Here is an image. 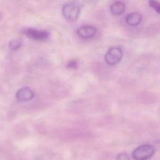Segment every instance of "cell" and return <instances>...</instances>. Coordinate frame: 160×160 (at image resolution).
I'll use <instances>...</instances> for the list:
<instances>
[{
	"label": "cell",
	"mask_w": 160,
	"mask_h": 160,
	"mask_svg": "<svg viewBox=\"0 0 160 160\" xmlns=\"http://www.w3.org/2000/svg\"><path fill=\"white\" fill-rule=\"evenodd\" d=\"M80 8L74 2H68L62 8V14L64 18L71 22L75 21L79 14Z\"/></svg>",
	"instance_id": "obj_1"
},
{
	"label": "cell",
	"mask_w": 160,
	"mask_h": 160,
	"mask_svg": "<svg viewBox=\"0 0 160 160\" xmlns=\"http://www.w3.org/2000/svg\"><path fill=\"white\" fill-rule=\"evenodd\" d=\"M24 33L31 39L37 41H44L48 39L49 33L43 30H39L34 28H28L24 31Z\"/></svg>",
	"instance_id": "obj_4"
},
{
	"label": "cell",
	"mask_w": 160,
	"mask_h": 160,
	"mask_svg": "<svg viewBox=\"0 0 160 160\" xmlns=\"http://www.w3.org/2000/svg\"><path fill=\"white\" fill-rule=\"evenodd\" d=\"M78 66V62L76 60H71L68 63V67L71 69H76Z\"/></svg>",
	"instance_id": "obj_12"
},
{
	"label": "cell",
	"mask_w": 160,
	"mask_h": 160,
	"mask_svg": "<svg viewBox=\"0 0 160 160\" xmlns=\"http://www.w3.org/2000/svg\"><path fill=\"white\" fill-rule=\"evenodd\" d=\"M122 57V51L119 47L110 48L105 55V61L109 65H114L118 63Z\"/></svg>",
	"instance_id": "obj_3"
},
{
	"label": "cell",
	"mask_w": 160,
	"mask_h": 160,
	"mask_svg": "<svg viewBox=\"0 0 160 160\" xmlns=\"http://www.w3.org/2000/svg\"><path fill=\"white\" fill-rule=\"evenodd\" d=\"M125 10V4L121 1H116L110 6V11L114 15H120Z\"/></svg>",
	"instance_id": "obj_8"
},
{
	"label": "cell",
	"mask_w": 160,
	"mask_h": 160,
	"mask_svg": "<svg viewBox=\"0 0 160 160\" xmlns=\"http://www.w3.org/2000/svg\"><path fill=\"white\" fill-rule=\"evenodd\" d=\"M142 19L141 15L138 12H131L128 14L126 18V22L130 26H137L139 24Z\"/></svg>",
	"instance_id": "obj_7"
},
{
	"label": "cell",
	"mask_w": 160,
	"mask_h": 160,
	"mask_svg": "<svg viewBox=\"0 0 160 160\" xmlns=\"http://www.w3.org/2000/svg\"><path fill=\"white\" fill-rule=\"evenodd\" d=\"M148 3H149V5L151 6L153 9H154L158 13L159 12V4L158 2L154 1H149Z\"/></svg>",
	"instance_id": "obj_10"
},
{
	"label": "cell",
	"mask_w": 160,
	"mask_h": 160,
	"mask_svg": "<svg viewBox=\"0 0 160 160\" xmlns=\"http://www.w3.org/2000/svg\"><path fill=\"white\" fill-rule=\"evenodd\" d=\"M97 31V29L92 26H82L77 30V34L83 38H90L93 37Z\"/></svg>",
	"instance_id": "obj_6"
},
{
	"label": "cell",
	"mask_w": 160,
	"mask_h": 160,
	"mask_svg": "<svg viewBox=\"0 0 160 160\" xmlns=\"http://www.w3.org/2000/svg\"><path fill=\"white\" fill-rule=\"evenodd\" d=\"M154 153V148L150 144H142L136 148L132 156L135 160H146Z\"/></svg>",
	"instance_id": "obj_2"
},
{
	"label": "cell",
	"mask_w": 160,
	"mask_h": 160,
	"mask_svg": "<svg viewBox=\"0 0 160 160\" xmlns=\"http://www.w3.org/2000/svg\"><path fill=\"white\" fill-rule=\"evenodd\" d=\"M8 46L10 49L12 51H16V50H18L21 47V42L19 39H14L9 41Z\"/></svg>",
	"instance_id": "obj_9"
},
{
	"label": "cell",
	"mask_w": 160,
	"mask_h": 160,
	"mask_svg": "<svg viewBox=\"0 0 160 160\" xmlns=\"http://www.w3.org/2000/svg\"><path fill=\"white\" fill-rule=\"evenodd\" d=\"M116 160H129V157L126 153H120L117 156Z\"/></svg>",
	"instance_id": "obj_11"
},
{
	"label": "cell",
	"mask_w": 160,
	"mask_h": 160,
	"mask_svg": "<svg viewBox=\"0 0 160 160\" xmlns=\"http://www.w3.org/2000/svg\"><path fill=\"white\" fill-rule=\"evenodd\" d=\"M34 94L33 91L28 88H22L19 89L16 94V98L20 102H27L31 100L34 98Z\"/></svg>",
	"instance_id": "obj_5"
}]
</instances>
